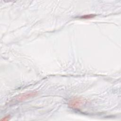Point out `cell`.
Returning <instances> with one entry per match:
<instances>
[{"instance_id":"2","label":"cell","mask_w":121,"mask_h":121,"mask_svg":"<svg viewBox=\"0 0 121 121\" xmlns=\"http://www.w3.org/2000/svg\"><path fill=\"white\" fill-rule=\"evenodd\" d=\"M37 95L36 92H28L26 93L25 94H23L21 95H20L18 96L17 99L19 101H23L24 100L28 99L29 98L32 97L33 96H35Z\"/></svg>"},{"instance_id":"3","label":"cell","mask_w":121,"mask_h":121,"mask_svg":"<svg viewBox=\"0 0 121 121\" xmlns=\"http://www.w3.org/2000/svg\"><path fill=\"white\" fill-rule=\"evenodd\" d=\"M95 15H92V14H91V15H84V16H82L81 17V18H85V19H88V18H92L93 17H94V16H95Z\"/></svg>"},{"instance_id":"4","label":"cell","mask_w":121,"mask_h":121,"mask_svg":"<svg viewBox=\"0 0 121 121\" xmlns=\"http://www.w3.org/2000/svg\"><path fill=\"white\" fill-rule=\"evenodd\" d=\"M9 118H10V116L9 115H8V116H6L4 117L2 119H1L0 120L1 121H7L9 120Z\"/></svg>"},{"instance_id":"1","label":"cell","mask_w":121,"mask_h":121,"mask_svg":"<svg viewBox=\"0 0 121 121\" xmlns=\"http://www.w3.org/2000/svg\"><path fill=\"white\" fill-rule=\"evenodd\" d=\"M83 100L80 98H74L70 100L69 103V105L72 108H78L83 104Z\"/></svg>"}]
</instances>
